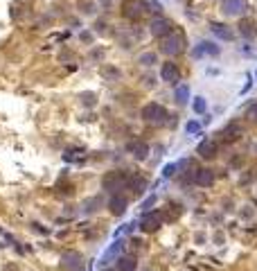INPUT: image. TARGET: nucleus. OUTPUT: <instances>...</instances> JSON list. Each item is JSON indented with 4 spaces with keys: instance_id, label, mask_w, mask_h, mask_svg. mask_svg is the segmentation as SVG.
Masks as SVG:
<instances>
[{
    "instance_id": "34",
    "label": "nucleus",
    "mask_w": 257,
    "mask_h": 271,
    "mask_svg": "<svg viewBox=\"0 0 257 271\" xmlns=\"http://www.w3.org/2000/svg\"><path fill=\"white\" fill-rule=\"evenodd\" d=\"M102 271H115V269H106V267H104V269Z\"/></svg>"
},
{
    "instance_id": "15",
    "label": "nucleus",
    "mask_w": 257,
    "mask_h": 271,
    "mask_svg": "<svg viewBox=\"0 0 257 271\" xmlns=\"http://www.w3.org/2000/svg\"><path fill=\"white\" fill-rule=\"evenodd\" d=\"M196 154L201 158H214L217 156V143L214 140H201V145L196 147Z\"/></svg>"
},
{
    "instance_id": "25",
    "label": "nucleus",
    "mask_w": 257,
    "mask_h": 271,
    "mask_svg": "<svg viewBox=\"0 0 257 271\" xmlns=\"http://www.w3.org/2000/svg\"><path fill=\"white\" fill-rule=\"evenodd\" d=\"M82 154H86L84 149H79V147H73V149H68V152L63 154V161H77V158H82Z\"/></svg>"
},
{
    "instance_id": "31",
    "label": "nucleus",
    "mask_w": 257,
    "mask_h": 271,
    "mask_svg": "<svg viewBox=\"0 0 257 271\" xmlns=\"http://www.w3.org/2000/svg\"><path fill=\"white\" fill-rule=\"evenodd\" d=\"M104 27H106L104 20H97V23H95V32H104Z\"/></svg>"
},
{
    "instance_id": "20",
    "label": "nucleus",
    "mask_w": 257,
    "mask_h": 271,
    "mask_svg": "<svg viewBox=\"0 0 257 271\" xmlns=\"http://www.w3.org/2000/svg\"><path fill=\"white\" fill-rule=\"evenodd\" d=\"M99 75H102L104 82H117L122 73H120V68H115V66H102Z\"/></svg>"
},
{
    "instance_id": "4",
    "label": "nucleus",
    "mask_w": 257,
    "mask_h": 271,
    "mask_svg": "<svg viewBox=\"0 0 257 271\" xmlns=\"http://www.w3.org/2000/svg\"><path fill=\"white\" fill-rule=\"evenodd\" d=\"M165 222V212L163 210H151V212H145V217L140 219V228L145 233H156Z\"/></svg>"
},
{
    "instance_id": "19",
    "label": "nucleus",
    "mask_w": 257,
    "mask_h": 271,
    "mask_svg": "<svg viewBox=\"0 0 257 271\" xmlns=\"http://www.w3.org/2000/svg\"><path fill=\"white\" fill-rule=\"evenodd\" d=\"M145 187H147V179L145 177H133L129 179V190H133V194H138L140 197L142 192H145Z\"/></svg>"
},
{
    "instance_id": "12",
    "label": "nucleus",
    "mask_w": 257,
    "mask_h": 271,
    "mask_svg": "<svg viewBox=\"0 0 257 271\" xmlns=\"http://www.w3.org/2000/svg\"><path fill=\"white\" fill-rule=\"evenodd\" d=\"M126 206H129V199L122 197L120 192L113 194L111 201H108V210H111L113 215H124V212H126Z\"/></svg>"
},
{
    "instance_id": "3",
    "label": "nucleus",
    "mask_w": 257,
    "mask_h": 271,
    "mask_svg": "<svg viewBox=\"0 0 257 271\" xmlns=\"http://www.w3.org/2000/svg\"><path fill=\"white\" fill-rule=\"evenodd\" d=\"M140 115H142V120L149 122V124H163L167 118H170V115H167V108L163 106V104H158V102L145 104L142 111H140Z\"/></svg>"
},
{
    "instance_id": "16",
    "label": "nucleus",
    "mask_w": 257,
    "mask_h": 271,
    "mask_svg": "<svg viewBox=\"0 0 257 271\" xmlns=\"http://www.w3.org/2000/svg\"><path fill=\"white\" fill-rule=\"evenodd\" d=\"M120 251H122V240H120V242H113L111 247L106 249V253H104V256H102V262H99V267H102V269H104V267H106L108 262L113 260V258H117V256H120Z\"/></svg>"
},
{
    "instance_id": "28",
    "label": "nucleus",
    "mask_w": 257,
    "mask_h": 271,
    "mask_svg": "<svg viewBox=\"0 0 257 271\" xmlns=\"http://www.w3.org/2000/svg\"><path fill=\"white\" fill-rule=\"evenodd\" d=\"M176 170H178V165H176V163H170V165H165V170H163V177H174L176 174Z\"/></svg>"
},
{
    "instance_id": "9",
    "label": "nucleus",
    "mask_w": 257,
    "mask_h": 271,
    "mask_svg": "<svg viewBox=\"0 0 257 271\" xmlns=\"http://www.w3.org/2000/svg\"><path fill=\"white\" fill-rule=\"evenodd\" d=\"M126 152L131 154L133 158H138V161H145V158L149 156V145L140 138H133L126 143Z\"/></svg>"
},
{
    "instance_id": "33",
    "label": "nucleus",
    "mask_w": 257,
    "mask_h": 271,
    "mask_svg": "<svg viewBox=\"0 0 257 271\" xmlns=\"http://www.w3.org/2000/svg\"><path fill=\"white\" fill-rule=\"evenodd\" d=\"M82 11H86V14H92V11H95V9H92V5H90V2H86V5H82Z\"/></svg>"
},
{
    "instance_id": "6",
    "label": "nucleus",
    "mask_w": 257,
    "mask_h": 271,
    "mask_svg": "<svg viewBox=\"0 0 257 271\" xmlns=\"http://www.w3.org/2000/svg\"><path fill=\"white\" fill-rule=\"evenodd\" d=\"M160 79L167 82V84H171V86H178V82H180L178 66H176L174 61H165V64L160 66Z\"/></svg>"
},
{
    "instance_id": "30",
    "label": "nucleus",
    "mask_w": 257,
    "mask_h": 271,
    "mask_svg": "<svg viewBox=\"0 0 257 271\" xmlns=\"http://www.w3.org/2000/svg\"><path fill=\"white\" fill-rule=\"evenodd\" d=\"M199 129H201V124L196 122V120H189L187 127H185V131H187V133H199Z\"/></svg>"
},
{
    "instance_id": "35",
    "label": "nucleus",
    "mask_w": 257,
    "mask_h": 271,
    "mask_svg": "<svg viewBox=\"0 0 257 271\" xmlns=\"http://www.w3.org/2000/svg\"><path fill=\"white\" fill-rule=\"evenodd\" d=\"M255 75H257V73H255Z\"/></svg>"
},
{
    "instance_id": "24",
    "label": "nucleus",
    "mask_w": 257,
    "mask_h": 271,
    "mask_svg": "<svg viewBox=\"0 0 257 271\" xmlns=\"http://www.w3.org/2000/svg\"><path fill=\"white\" fill-rule=\"evenodd\" d=\"M138 64L154 66V64H158V57H156V52H145V54H140V57H138Z\"/></svg>"
},
{
    "instance_id": "11",
    "label": "nucleus",
    "mask_w": 257,
    "mask_h": 271,
    "mask_svg": "<svg viewBox=\"0 0 257 271\" xmlns=\"http://www.w3.org/2000/svg\"><path fill=\"white\" fill-rule=\"evenodd\" d=\"M142 2L140 0H129V2H126L124 7H122V16H124V18H129V20H138L142 16Z\"/></svg>"
},
{
    "instance_id": "2",
    "label": "nucleus",
    "mask_w": 257,
    "mask_h": 271,
    "mask_svg": "<svg viewBox=\"0 0 257 271\" xmlns=\"http://www.w3.org/2000/svg\"><path fill=\"white\" fill-rule=\"evenodd\" d=\"M185 50V34L183 32H171L170 36H165V39L160 41V52L167 54V57H176V54H180Z\"/></svg>"
},
{
    "instance_id": "29",
    "label": "nucleus",
    "mask_w": 257,
    "mask_h": 271,
    "mask_svg": "<svg viewBox=\"0 0 257 271\" xmlns=\"http://www.w3.org/2000/svg\"><path fill=\"white\" fill-rule=\"evenodd\" d=\"M82 104H86V106H95V93H82Z\"/></svg>"
},
{
    "instance_id": "17",
    "label": "nucleus",
    "mask_w": 257,
    "mask_h": 271,
    "mask_svg": "<svg viewBox=\"0 0 257 271\" xmlns=\"http://www.w3.org/2000/svg\"><path fill=\"white\" fill-rule=\"evenodd\" d=\"M242 133H244L242 124H239V122H230V124H226V129L221 131V136H223L226 140H237Z\"/></svg>"
},
{
    "instance_id": "1",
    "label": "nucleus",
    "mask_w": 257,
    "mask_h": 271,
    "mask_svg": "<svg viewBox=\"0 0 257 271\" xmlns=\"http://www.w3.org/2000/svg\"><path fill=\"white\" fill-rule=\"evenodd\" d=\"M129 179H131V174L113 170V172H106L102 177V187L106 192L117 194V190H129Z\"/></svg>"
},
{
    "instance_id": "5",
    "label": "nucleus",
    "mask_w": 257,
    "mask_h": 271,
    "mask_svg": "<svg viewBox=\"0 0 257 271\" xmlns=\"http://www.w3.org/2000/svg\"><path fill=\"white\" fill-rule=\"evenodd\" d=\"M149 32L156 36V39H165V36H170L171 32H174V25H171V20H167V18H163V16H158V18L151 20Z\"/></svg>"
},
{
    "instance_id": "32",
    "label": "nucleus",
    "mask_w": 257,
    "mask_h": 271,
    "mask_svg": "<svg viewBox=\"0 0 257 271\" xmlns=\"http://www.w3.org/2000/svg\"><path fill=\"white\" fill-rule=\"evenodd\" d=\"M82 41H86V43H90V41H92V34H90V32H82Z\"/></svg>"
},
{
    "instance_id": "26",
    "label": "nucleus",
    "mask_w": 257,
    "mask_h": 271,
    "mask_svg": "<svg viewBox=\"0 0 257 271\" xmlns=\"http://www.w3.org/2000/svg\"><path fill=\"white\" fill-rule=\"evenodd\" d=\"M192 108H194L196 113H203V111H205V99H203V97H194V102H192Z\"/></svg>"
},
{
    "instance_id": "14",
    "label": "nucleus",
    "mask_w": 257,
    "mask_h": 271,
    "mask_svg": "<svg viewBox=\"0 0 257 271\" xmlns=\"http://www.w3.org/2000/svg\"><path fill=\"white\" fill-rule=\"evenodd\" d=\"M210 30H212V34H217L221 41H233L235 39V32L223 23H210Z\"/></svg>"
},
{
    "instance_id": "21",
    "label": "nucleus",
    "mask_w": 257,
    "mask_h": 271,
    "mask_svg": "<svg viewBox=\"0 0 257 271\" xmlns=\"http://www.w3.org/2000/svg\"><path fill=\"white\" fill-rule=\"evenodd\" d=\"M140 2H142V9L145 11H151V14H156V16L163 14V5H160L158 0H140Z\"/></svg>"
},
{
    "instance_id": "13",
    "label": "nucleus",
    "mask_w": 257,
    "mask_h": 271,
    "mask_svg": "<svg viewBox=\"0 0 257 271\" xmlns=\"http://www.w3.org/2000/svg\"><path fill=\"white\" fill-rule=\"evenodd\" d=\"M194 183L199 187H210L214 183V172H212V170H208V168L196 170V172H194Z\"/></svg>"
},
{
    "instance_id": "7",
    "label": "nucleus",
    "mask_w": 257,
    "mask_h": 271,
    "mask_svg": "<svg viewBox=\"0 0 257 271\" xmlns=\"http://www.w3.org/2000/svg\"><path fill=\"white\" fill-rule=\"evenodd\" d=\"M61 267L66 271H82L84 267V258L79 251H66L61 256Z\"/></svg>"
},
{
    "instance_id": "18",
    "label": "nucleus",
    "mask_w": 257,
    "mask_h": 271,
    "mask_svg": "<svg viewBox=\"0 0 257 271\" xmlns=\"http://www.w3.org/2000/svg\"><path fill=\"white\" fill-rule=\"evenodd\" d=\"M136 269H138V262L131 256H122L115 260V271H136Z\"/></svg>"
},
{
    "instance_id": "23",
    "label": "nucleus",
    "mask_w": 257,
    "mask_h": 271,
    "mask_svg": "<svg viewBox=\"0 0 257 271\" xmlns=\"http://www.w3.org/2000/svg\"><path fill=\"white\" fill-rule=\"evenodd\" d=\"M176 102H178V104H185V102H187V99H189V89H187V86H185V84H180V86H176Z\"/></svg>"
},
{
    "instance_id": "22",
    "label": "nucleus",
    "mask_w": 257,
    "mask_h": 271,
    "mask_svg": "<svg viewBox=\"0 0 257 271\" xmlns=\"http://www.w3.org/2000/svg\"><path fill=\"white\" fill-rule=\"evenodd\" d=\"M239 32H242L246 39H253V36H255V25H253L251 20H242V23H239Z\"/></svg>"
},
{
    "instance_id": "27",
    "label": "nucleus",
    "mask_w": 257,
    "mask_h": 271,
    "mask_svg": "<svg viewBox=\"0 0 257 271\" xmlns=\"http://www.w3.org/2000/svg\"><path fill=\"white\" fill-rule=\"evenodd\" d=\"M246 118L253 120V122H257V102H253L251 106L246 108Z\"/></svg>"
},
{
    "instance_id": "8",
    "label": "nucleus",
    "mask_w": 257,
    "mask_h": 271,
    "mask_svg": "<svg viewBox=\"0 0 257 271\" xmlns=\"http://www.w3.org/2000/svg\"><path fill=\"white\" fill-rule=\"evenodd\" d=\"M246 9H248L246 0H223L221 2V11L228 16V18H233V16H242Z\"/></svg>"
},
{
    "instance_id": "10",
    "label": "nucleus",
    "mask_w": 257,
    "mask_h": 271,
    "mask_svg": "<svg viewBox=\"0 0 257 271\" xmlns=\"http://www.w3.org/2000/svg\"><path fill=\"white\" fill-rule=\"evenodd\" d=\"M219 52H221V48L214 43H210V41H201L199 45H194V50H192V57L194 59H201V57H205V54H210V57H219Z\"/></svg>"
}]
</instances>
